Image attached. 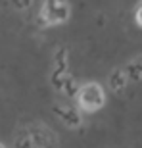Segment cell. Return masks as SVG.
<instances>
[{
  "mask_svg": "<svg viewBox=\"0 0 142 148\" xmlns=\"http://www.w3.org/2000/svg\"><path fill=\"white\" fill-rule=\"evenodd\" d=\"M104 100H106L104 90L98 83H87L79 88V104H81L83 110L87 112L100 110L104 106Z\"/></svg>",
  "mask_w": 142,
  "mask_h": 148,
  "instance_id": "6da1fadb",
  "label": "cell"
},
{
  "mask_svg": "<svg viewBox=\"0 0 142 148\" xmlns=\"http://www.w3.org/2000/svg\"><path fill=\"white\" fill-rule=\"evenodd\" d=\"M42 19L48 25H58V23L67 21L69 17V4L66 0H46L40 12Z\"/></svg>",
  "mask_w": 142,
  "mask_h": 148,
  "instance_id": "7a4b0ae2",
  "label": "cell"
},
{
  "mask_svg": "<svg viewBox=\"0 0 142 148\" xmlns=\"http://www.w3.org/2000/svg\"><path fill=\"white\" fill-rule=\"evenodd\" d=\"M125 77H129L132 81H140L142 79V58L131 62V64L125 67Z\"/></svg>",
  "mask_w": 142,
  "mask_h": 148,
  "instance_id": "3957f363",
  "label": "cell"
},
{
  "mask_svg": "<svg viewBox=\"0 0 142 148\" xmlns=\"http://www.w3.org/2000/svg\"><path fill=\"white\" fill-rule=\"evenodd\" d=\"M109 85H111V88L113 90H123L127 85V77H125V71H121V69H117V71L111 73V77H109Z\"/></svg>",
  "mask_w": 142,
  "mask_h": 148,
  "instance_id": "277c9868",
  "label": "cell"
},
{
  "mask_svg": "<svg viewBox=\"0 0 142 148\" xmlns=\"http://www.w3.org/2000/svg\"><path fill=\"white\" fill-rule=\"evenodd\" d=\"M137 23L142 25V2L138 4V8H137Z\"/></svg>",
  "mask_w": 142,
  "mask_h": 148,
  "instance_id": "5b68a950",
  "label": "cell"
},
{
  "mask_svg": "<svg viewBox=\"0 0 142 148\" xmlns=\"http://www.w3.org/2000/svg\"><path fill=\"white\" fill-rule=\"evenodd\" d=\"M0 148H4V146H2V144H0Z\"/></svg>",
  "mask_w": 142,
  "mask_h": 148,
  "instance_id": "8992f818",
  "label": "cell"
}]
</instances>
